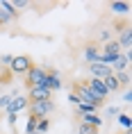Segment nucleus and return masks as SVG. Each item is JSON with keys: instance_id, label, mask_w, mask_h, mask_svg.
Returning a JSON list of instances; mask_svg holds the SVG:
<instances>
[{"instance_id": "obj_25", "label": "nucleus", "mask_w": 132, "mask_h": 134, "mask_svg": "<svg viewBox=\"0 0 132 134\" xmlns=\"http://www.w3.org/2000/svg\"><path fill=\"white\" fill-rule=\"evenodd\" d=\"M0 62L5 64V68H9V64H12V55H2V57H0Z\"/></svg>"}, {"instance_id": "obj_26", "label": "nucleus", "mask_w": 132, "mask_h": 134, "mask_svg": "<svg viewBox=\"0 0 132 134\" xmlns=\"http://www.w3.org/2000/svg\"><path fill=\"white\" fill-rule=\"evenodd\" d=\"M98 39H100V41H107V39H109V30H103V32L98 34Z\"/></svg>"}, {"instance_id": "obj_21", "label": "nucleus", "mask_w": 132, "mask_h": 134, "mask_svg": "<svg viewBox=\"0 0 132 134\" xmlns=\"http://www.w3.org/2000/svg\"><path fill=\"white\" fill-rule=\"evenodd\" d=\"M12 82V71L5 68V71H0V84H9Z\"/></svg>"}, {"instance_id": "obj_27", "label": "nucleus", "mask_w": 132, "mask_h": 134, "mask_svg": "<svg viewBox=\"0 0 132 134\" xmlns=\"http://www.w3.org/2000/svg\"><path fill=\"white\" fill-rule=\"evenodd\" d=\"M7 120H9V125H14V123H16V114H9L7 111Z\"/></svg>"}, {"instance_id": "obj_8", "label": "nucleus", "mask_w": 132, "mask_h": 134, "mask_svg": "<svg viewBox=\"0 0 132 134\" xmlns=\"http://www.w3.org/2000/svg\"><path fill=\"white\" fill-rule=\"evenodd\" d=\"M89 71H91V77H96V80H105L107 75H112V73H114L109 66H105V64H100V62L89 64Z\"/></svg>"}, {"instance_id": "obj_7", "label": "nucleus", "mask_w": 132, "mask_h": 134, "mask_svg": "<svg viewBox=\"0 0 132 134\" xmlns=\"http://www.w3.org/2000/svg\"><path fill=\"white\" fill-rule=\"evenodd\" d=\"M43 86L50 89V91L62 89V77H59V73H57L55 68H48V71H46V82H43Z\"/></svg>"}, {"instance_id": "obj_13", "label": "nucleus", "mask_w": 132, "mask_h": 134, "mask_svg": "<svg viewBox=\"0 0 132 134\" xmlns=\"http://www.w3.org/2000/svg\"><path fill=\"white\" fill-rule=\"evenodd\" d=\"M84 59H87L89 64H93V62L100 59V55H98V50H96V43H89V46H87V50H84Z\"/></svg>"}, {"instance_id": "obj_19", "label": "nucleus", "mask_w": 132, "mask_h": 134, "mask_svg": "<svg viewBox=\"0 0 132 134\" xmlns=\"http://www.w3.org/2000/svg\"><path fill=\"white\" fill-rule=\"evenodd\" d=\"M80 134H98V127L87 125V123H80Z\"/></svg>"}, {"instance_id": "obj_10", "label": "nucleus", "mask_w": 132, "mask_h": 134, "mask_svg": "<svg viewBox=\"0 0 132 134\" xmlns=\"http://www.w3.org/2000/svg\"><path fill=\"white\" fill-rule=\"evenodd\" d=\"M116 43H118V48L130 50V46H132V27H125L121 32V39H116Z\"/></svg>"}, {"instance_id": "obj_16", "label": "nucleus", "mask_w": 132, "mask_h": 134, "mask_svg": "<svg viewBox=\"0 0 132 134\" xmlns=\"http://www.w3.org/2000/svg\"><path fill=\"white\" fill-rule=\"evenodd\" d=\"M48 130H50V120H48V118H39V120H36L34 134H46Z\"/></svg>"}, {"instance_id": "obj_17", "label": "nucleus", "mask_w": 132, "mask_h": 134, "mask_svg": "<svg viewBox=\"0 0 132 134\" xmlns=\"http://www.w3.org/2000/svg\"><path fill=\"white\" fill-rule=\"evenodd\" d=\"M109 7H112V12H114V14H125V12L130 9V5H128V2H112Z\"/></svg>"}, {"instance_id": "obj_12", "label": "nucleus", "mask_w": 132, "mask_h": 134, "mask_svg": "<svg viewBox=\"0 0 132 134\" xmlns=\"http://www.w3.org/2000/svg\"><path fill=\"white\" fill-rule=\"evenodd\" d=\"M103 84H105V89H107V91H118V89H121V84H118V77H116V73H112V75H107V77L103 80Z\"/></svg>"}, {"instance_id": "obj_22", "label": "nucleus", "mask_w": 132, "mask_h": 134, "mask_svg": "<svg viewBox=\"0 0 132 134\" xmlns=\"http://www.w3.org/2000/svg\"><path fill=\"white\" fill-rule=\"evenodd\" d=\"M96 107H89V105H77V114H93Z\"/></svg>"}, {"instance_id": "obj_24", "label": "nucleus", "mask_w": 132, "mask_h": 134, "mask_svg": "<svg viewBox=\"0 0 132 134\" xmlns=\"http://www.w3.org/2000/svg\"><path fill=\"white\" fill-rule=\"evenodd\" d=\"M12 98H14V96H0V107H9Z\"/></svg>"}, {"instance_id": "obj_20", "label": "nucleus", "mask_w": 132, "mask_h": 134, "mask_svg": "<svg viewBox=\"0 0 132 134\" xmlns=\"http://www.w3.org/2000/svg\"><path fill=\"white\" fill-rule=\"evenodd\" d=\"M12 21H14V18H12V16H9L7 12H5V9H0V27H5V25H9Z\"/></svg>"}, {"instance_id": "obj_6", "label": "nucleus", "mask_w": 132, "mask_h": 134, "mask_svg": "<svg viewBox=\"0 0 132 134\" xmlns=\"http://www.w3.org/2000/svg\"><path fill=\"white\" fill-rule=\"evenodd\" d=\"M28 100L30 102H41V100H52V91L46 86H32L28 91Z\"/></svg>"}, {"instance_id": "obj_4", "label": "nucleus", "mask_w": 132, "mask_h": 134, "mask_svg": "<svg viewBox=\"0 0 132 134\" xmlns=\"http://www.w3.org/2000/svg\"><path fill=\"white\" fill-rule=\"evenodd\" d=\"M43 82H46V68H41V66H32L28 71V75H25V86L28 89H32V86H43Z\"/></svg>"}, {"instance_id": "obj_23", "label": "nucleus", "mask_w": 132, "mask_h": 134, "mask_svg": "<svg viewBox=\"0 0 132 134\" xmlns=\"http://www.w3.org/2000/svg\"><path fill=\"white\" fill-rule=\"evenodd\" d=\"M118 120H121V125H123L125 130H130V116H128V114H121V116H118Z\"/></svg>"}, {"instance_id": "obj_5", "label": "nucleus", "mask_w": 132, "mask_h": 134, "mask_svg": "<svg viewBox=\"0 0 132 134\" xmlns=\"http://www.w3.org/2000/svg\"><path fill=\"white\" fill-rule=\"evenodd\" d=\"M87 89H89V93L93 96V98H98V100H103L105 102V98L109 96V91L105 89V84H103V80H96V77H89V80H84L82 82Z\"/></svg>"}, {"instance_id": "obj_18", "label": "nucleus", "mask_w": 132, "mask_h": 134, "mask_svg": "<svg viewBox=\"0 0 132 134\" xmlns=\"http://www.w3.org/2000/svg\"><path fill=\"white\" fill-rule=\"evenodd\" d=\"M0 9H5L12 18H16V16H18V12L14 9V5H12V2H7V0H5V2H0Z\"/></svg>"}, {"instance_id": "obj_15", "label": "nucleus", "mask_w": 132, "mask_h": 134, "mask_svg": "<svg viewBox=\"0 0 132 134\" xmlns=\"http://www.w3.org/2000/svg\"><path fill=\"white\" fill-rule=\"evenodd\" d=\"M82 118H84L82 123H87V125H93V127H100V125H103V118L96 116V114H84Z\"/></svg>"}, {"instance_id": "obj_2", "label": "nucleus", "mask_w": 132, "mask_h": 134, "mask_svg": "<svg viewBox=\"0 0 132 134\" xmlns=\"http://www.w3.org/2000/svg\"><path fill=\"white\" fill-rule=\"evenodd\" d=\"M34 66V59L30 55H16L12 57V64H9V71H12V75H28V71Z\"/></svg>"}, {"instance_id": "obj_14", "label": "nucleus", "mask_w": 132, "mask_h": 134, "mask_svg": "<svg viewBox=\"0 0 132 134\" xmlns=\"http://www.w3.org/2000/svg\"><path fill=\"white\" fill-rule=\"evenodd\" d=\"M128 62H130V55L125 52V55H118V57H114V66H116V71L121 73V71H125V66H128Z\"/></svg>"}, {"instance_id": "obj_3", "label": "nucleus", "mask_w": 132, "mask_h": 134, "mask_svg": "<svg viewBox=\"0 0 132 134\" xmlns=\"http://www.w3.org/2000/svg\"><path fill=\"white\" fill-rule=\"evenodd\" d=\"M30 116L34 118H48V114L55 111V102L52 100H41V102H30Z\"/></svg>"}, {"instance_id": "obj_11", "label": "nucleus", "mask_w": 132, "mask_h": 134, "mask_svg": "<svg viewBox=\"0 0 132 134\" xmlns=\"http://www.w3.org/2000/svg\"><path fill=\"white\" fill-rule=\"evenodd\" d=\"M103 55H107V57H116V55H121V48H118L116 39H109V41L103 46Z\"/></svg>"}, {"instance_id": "obj_9", "label": "nucleus", "mask_w": 132, "mask_h": 134, "mask_svg": "<svg viewBox=\"0 0 132 134\" xmlns=\"http://www.w3.org/2000/svg\"><path fill=\"white\" fill-rule=\"evenodd\" d=\"M28 107H30V100L25 98V96H14L12 102H9V107H7V111L9 114H18V111H23V109H28Z\"/></svg>"}, {"instance_id": "obj_1", "label": "nucleus", "mask_w": 132, "mask_h": 134, "mask_svg": "<svg viewBox=\"0 0 132 134\" xmlns=\"http://www.w3.org/2000/svg\"><path fill=\"white\" fill-rule=\"evenodd\" d=\"M71 89H73V96H75L77 100H80V105H89V107H100L103 105V100H98V98H93V96H91L89 93V89H87V86L82 84V82H73V84H71Z\"/></svg>"}]
</instances>
